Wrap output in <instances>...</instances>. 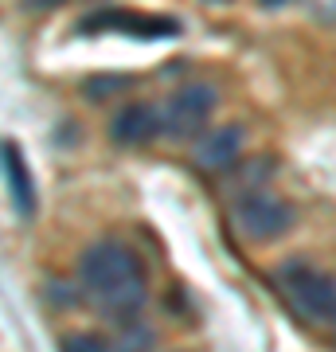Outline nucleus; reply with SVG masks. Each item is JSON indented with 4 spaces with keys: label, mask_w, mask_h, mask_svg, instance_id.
Returning <instances> with one entry per match:
<instances>
[{
    "label": "nucleus",
    "mask_w": 336,
    "mask_h": 352,
    "mask_svg": "<svg viewBox=\"0 0 336 352\" xmlns=\"http://www.w3.org/2000/svg\"><path fill=\"white\" fill-rule=\"evenodd\" d=\"M78 286L102 314L133 317L149 302V278L141 254L122 239L90 243L78 258Z\"/></svg>",
    "instance_id": "nucleus-1"
},
{
    "label": "nucleus",
    "mask_w": 336,
    "mask_h": 352,
    "mask_svg": "<svg viewBox=\"0 0 336 352\" xmlns=\"http://www.w3.org/2000/svg\"><path fill=\"white\" fill-rule=\"evenodd\" d=\"M274 286L282 294L286 309L305 325H321L333 321L336 314V278L324 274L321 266L305 263V258H289L274 270Z\"/></svg>",
    "instance_id": "nucleus-2"
},
{
    "label": "nucleus",
    "mask_w": 336,
    "mask_h": 352,
    "mask_svg": "<svg viewBox=\"0 0 336 352\" xmlns=\"http://www.w3.org/2000/svg\"><path fill=\"white\" fill-rule=\"evenodd\" d=\"M298 223V212L293 204H286L274 192H247V196H235V231L247 243H274L282 235H289Z\"/></svg>",
    "instance_id": "nucleus-3"
},
{
    "label": "nucleus",
    "mask_w": 336,
    "mask_h": 352,
    "mask_svg": "<svg viewBox=\"0 0 336 352\" xmlns=\"http://www.w3.org/2000/svg\"><path fill=\"white\" fill-rule=\"evenodd\" d=\"M215 106H219V90L212 82H188L168 102H161V129L176 141L196 138L199 129H208Z\"/></svg>",
    "instance_id": "nucleus-4"
},
{
    "label": "nucleus",
    "mask_w": 336,
    "mask_h": 352,
    "mask_svg": "<svg viewBox=\"0 0 336 352\" xmlns=\"http://www.w3.org/2000/svg\"><path fill=\"white\" fill-rule=\"evenodd\" d=\"M196 164L203 173H227L243 157V126H215L196 141Z\"/></svg>",
    "instance_id": "nucleus-5"
},
{
    "label": "nucleus",
    "mask_w": 336,
    "mask_h": 352,
    "mask_svg": "<svg viewBox=\"0 0 336 352\" xmlns=\"http://www.w3.org/2000/svg\"><path fill=\"white\" fill-rule=\"evenodd\" d=\"M110 133L122 145H149V141H157L164 133L161 106H153V102H129V106H122V110L113 113Z\"/></svg>",
    "instance_id": "nucleus-6"
},
{
    "label": "nucleus",
    "mask_w": 336,
    "mask_h": 352,
    "mask_svg": "<svg viewBox=\"0 0 336 352\" xmlns=\"http://www.w3.org/2000/svg\"><path fill=\"white\" fill-rule=\"evenodd\" d=\"M0 161H4V176H8V188H12V200L20 208V215H32L36 212V180H32V168H27L20 145H4Z\"/></svg>",
    "instance_id": "nucleus-7"
},
{
    "label": "nucleus",
    "mask_w": 336,
    "mask_h": 352,
    "mask_svg": "<svg viewBox=\"0 0 336 352\" xmlns=\"http://www.w3.org/2000/svg\"><path fill=\"white\" fill-rule=\"evenodd\" d=\"M98 28H125V32H137V36H172L176 24L161 20V16H133V12H94L82 20V32H98Z\"/></svg>",
    "instance_id": "nucleus-8"
},
{
    "label": "nucleus",
    "mask_w": 336,
    "mask_h": 352,
    "mask_svg": "<svg viewBox=\"0 0 336 352\" xmlns=\"http://www.w3.org/2000/svg\"><path fill=\"white\" fill-rule=\"evenodd\" d=\"M157 349V333L145 321H129L122 329V337L110 344V352H153Z\"/></svg>",
    "instance_id": "nucleus-9"
},
{
    "label": "nucleus",
    "mask_w": 336,
    "mask_h": 352,
    "mask_svg": "<svg viewBox=\"0 0 336 352\" xmlns=\"http://www.w3.org/2000/svg\"><path fill=\"white\" fill-rule=\"evenodd\" d=\"M63 352H110V344L98 333H71L63 337Z\"/></svg>",
    "instance_id": "nucleus-10"
},
{
    "label": "nucleus",
    "mask_w": 336,
    "mask_h": 352,
    "mask_svg": "<svg viewBox=\"0 0 336 352\" xmlns=\"http://www.w3.org/2000/svg\"><path fill=\"white\" fill-rule=\"evenodd\" d=\"M328 325H333V340H336V314H333V321H328Z\"/></svg>",
    "instance_id": "nucleus-11"
}]
</instances>
